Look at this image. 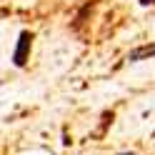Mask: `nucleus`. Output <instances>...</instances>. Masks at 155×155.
Returning <instances> with one entry per match:
<instances>
[{"mask_svg": "<svg viewBox=\"0 0 155 155\" xmlns=\"http://www.w3.org/2000/svg\"><path fill=\"white\" fill-rule=\"evenodd\" d=\"M30 50H33V33L30 30H20L13 50V65L15 68H25L28 60H30Z\"/></svg>", "mask_w": 155, "mask_h": 155, "instance_id": "1", "label": "nucleus"}, {"mask_svg": "<svg viewBox=\"0 0 155 155\" xmlns=\"http://www.w3.org/2000/svg\"><path fill=\"white\" fill-rule=\"evenodd\" d=\"M140 5H143V8H148V5H155V0H140Z\"/></svg>", "mask_w": 155, "mask_h": 155, "instance_id": "2", "label": "nucleus"}]
</instances>
